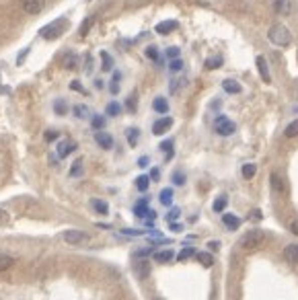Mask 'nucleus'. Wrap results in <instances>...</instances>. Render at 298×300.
<instances>
[{"label":"nucleus","instance_id":"f257e3e1","mask_svg":"<svg viewBox=\"0 0 298 300\" xmlns=\"http://www.w3.org/2000/svg\"><path fill=\"white\" fill-rule=\"evenodd\" d=\"M267 39L271 41L273 46L286 48V46L292 44V33H290V29H288L284 23H275V25L267 31Z\"/></svg>","mask_w":298,"mask_h":300},{"label":"nucleus","instance_id":"f03ea898","mask_svg":"<svg viewBox=\"0 0 298 300\" xmlns=\"http://www.w3.org/2000/svg\"><path fill=\"white\" fill-rule=\"evenodd\" d=\"M263 241H265V232L259 230V228H251V230H247L243 234L239 243H241V247L245 251H255V249H259L263 245Z\"/></svg>","mask_w":298,"mask_h":300},{"label":"nucleus","instance_id":"7ed1b4c3","mask_svg":"<svg viewBox=\"0 0 298 300\" xmlns=\"http://www.w3.org/2000/svg\"><path fill=\"white\" fill-rule=\"evenodd\" d=\"M68 19H56V21H52V23L50 25H46L44 29H41L39 31V35L41 37H44V39H48V41H54V39H58L60 35H64V31H66L68 29Z\"/></svg>","mask_w":298,"mask_h":300},{"label":"nucleus","instance_id":"20e7f679","mask_svg":"<svg viewBox=\"0 0 298 300\" xmlns=\"http://www.w3.org/2000/svg\"><path fill=\"white\" fill-rule=\"evenodd\" d=\"M214 132L218 136H232L237 132V123L232 119H228L226 115H220V117L214 119Z\"/></svg>","mask_w":298,"mask_h":300},{"label":"nucleus","instance_id":"39448f33","mask_svg":"<svg viewBox=\"0 0 298 300\" xmlns=\"http://www.w3.org/2000/svg\"><path fill=\"white\" fill-rule=\"evenodd\" d=\"M62 239L68 245H82V243H87L91 237H89V232H82V230H66L62 234Z\"/></svg>","mask_w":298,"mask_h":300},{"label":"nucleus","instance_id":"423d86ee","mask_svg":"<svg viewBox=\"0 0 298 300\" xmlns=\"http://www.w3.org/2000/svg\"><path fill=\"white\" fill-rule=\"evenodd\" d=\"M132 271H134V275L138 277V280H146V277L151 275V271H153L151 261H148V259H136L132 263Z\"/></svg>","mask_w":298,"mask_h":300},{"label":"nucleus","instance_id":"0eeeda50","mask_svg":"<svg viewBox=\"0 0 298 300\" xmlns=\"http://www.w3.org/2000/svg\"><path fill=\"white\" fill-rule=\"evenodd\" d=\"M76 150V144L72 142V140H60L58 144H56V155H58V159H66L70 153H74Z\"/></svg>","mask_w":298,"mask_h":300},{"label":"nucleus","instance_id":"6e6552de","mask_svg":"<svg viewBox=\"0 0 298 300\" xmlns=\"http://www.w3.org/2000/svg\"><path fill=\"white\" fill-rule=\"evenodd\" d=\"M95 142H97L103 150H111V148H113V136H111L109 132L97 130V134H95Z\"/></svg>","mask_w":298,"mask_h":300},{"label":"nucleus","instance_id":"1a4fd4ad","mask_svg":"<svg viewBox=\"0 0 298 300\" xmlns=\"http://www.w3.org/2000/svg\"><path fill=\"white\" fill-rule=\"evenodd\" d=\"M171 125H173V117L165 115L163 119H159V121L153 123V134H155V136H161V134H165L167 130H171Z\"/></svg>","mask_w":298,"mask_h":300},{"label":"nucleus","instance_id":"9d476101","mask_svg":"<svg viewBox=\"0 0 298 300\" xmlns=\"http://www.w3.org/2000/svg\"><path fill=\"white\" fill-rule=\"evenodd\" d=\"M44 7H46V0H23V9L29 15L41 13V11H44Z\"/></svg>","mask_w":298,"mask_h":300},{"label":"nucleus","instance_id":"9b49d317","mask_svg":"<svg viewBox=\"0 0 298 300\" xmlns=\"http://www.w3.org/2000/svg\"><path fill=\"white\" fill-rule=\"evenodd\" d=\"M255 64H257V70H259V74H261V78H263V82H271V74H269V66H267V60L263 58V56H257L255 58Z\"/></svg>","mask_w":298,"mask_h":300},{"label":"nucleus","instance_id":"f8f14e48","mask_svg":"<svg viewBox=\"0 0 298 300\" xmlns=\"http://www.w3.org/2000/svg\"><path fill=\"white\" fill-rule=\"evenodd\" d=\"M269 181H271V189L275 191V194H286V181L280 173H271Z\"/></svg>","mask_w":298,"mask_h":300},{"label":"nucleus","instance_id":"ddd939ff","mask_svg":"<svg viewBox=\"0 0 298 300\" xmlns=\"http://www.w3.org/2000/svg\"><path fill=\"white\" fill-rule=\"evenodd\" d=\"M177 27H179L177 21H175V19H169V21H163V23H159L155 29H157L159 35H169L171 31H175Z\"/></svg>","mask_w":298,"mask_h":300},{"label":"nucleus","instance_id":"4468645a","mask_svg":"<svg viewBox=\"0 0 298 300\" xmlns=\"http://www.w3.org/2000/svg\"><path fill=\"white\" fill-rule=\"evenodd\" d=\"M222 89L228 93V95H239L241 91H243V87L235 80V78H226V80H222Z\"/></svg>","mask_w":298,"mask_h":300},{"label":"nucleus","instance_id":"2eb2a0df","mask_svg":"<svg viewBox=\"0 0 298 300\" xmlns=\"http://www.w3.org/2000/svg\"><path fill=\"white\" fill-rule=\"evenodd\" d=\"M222 224L228 230H237L241 226V220H239V216H235V214H224V216H222Z\"/></svg>","mask_w":298,"mask_h":300},{"label":"nucleus","instance_id":"dca6fc26","mask_svg":"<svg viewBox=\"0 0 298 300\" xmlns=\"http://www.w3.org/2000/svg\"><path fill=\"white\" fill-rule=\"evenodd\" d=\"M82 173H84V161H82V159H76V161L72 163L70 171H68V175H70L72 179H78V177H82Z\"/></svg>","mask_w":298,"mask_h":300},{"label":"nucleus","instance_id":"f3484780","mask_svg":"<svg viewBox=\"0 0 298 300\" xmlns=\"http://www.w3.org/2000/svg\"><path fill=\"white\" fill-rule=\"evenodd\" d=\"M91 208H93V212H97V214H101V216H105V214H109V204L105 202V200H91Z\"/></svg>","mask_w":298,"mask_h":300},{"label":"nucleus","instance_id":"a211bd4d","mask_svg":"<svg viewBox=\"0 0 298 300\" xmlns=\"http://www.w3.org/2000/svg\"><path fill=\"white\" fill-rule=\"evenodd\" d=\"M284 259L288 263H296L298 265V245H288L284 249Z\"/></svg>","mask_w":298,"mask_h":300},{"label":"nucleus","instance_id":"6ab92c4d","mask_svg":"<svg viewBox=\"0 0 298 300\" xmlns=\"http://www.w3.org/2000/svg\"><path fill=\"white\" fill-rule=\"evenodd\" d=\"M153 109H155L157 113H161V115H165V113L169 111V101H167L165 97H157V99L153 101Z\"/></svg>","mask_w":298,"mask_h":300},{"label":"nucleus","instance_id":"aec40b11","mask_svg":"<svg viewBox=\"0 0 298 300\" xmlns=\"http://www.w3.org/2000/svg\"><path fill=\"white\" fill-rule=\"evenodd\" d=\"M148 212H151V208H148V202H146V200H140V202L134 206V216H138V218H146Z\"/></svg>","mask_w":298,"mask_h":300},{"label":"nucleus","instance_id":"412c9836","mask_svg":"<svg viewBox=\"0 0 298 300\" xmlns=\"http://www.w3.org/2000/svg\"><path fill=\"white\" fill-rule=\"evenodd\" d=\"M187 84V80L185 78H171V82H169V93L171 95H177L183 87Z\"/></svg>","mask_w":298,"mask_h":300},{"label":"nucleus","instance_id":"4be33fe9","mask_svg":"<svg viewBox=\"0 0 298 300\" xmlns=\"http://www.w3.org/2000/svg\"><path fill=\"white\" fill-rule=\"evenodd\" d=\"M175 257V253L171 251V249H167V251H159L157 255H155V259L159 261V263H167V261H171Z\"/></svg>","mask_w":298,"mask_h":300},{"label":"nucleus","instance_id":"5701e85b","mask_svg":"<svg viewBox=\"0 0 298 300\" xmlns=\"http://www.w3.org/2000/svg\"><path fill=\"white\" fill-rule=\"evenodd\" d=\"M15 265V259L11 255H5V253H0V271H7Z\"/></svg>","mask_w":298,"mask_h":300},{"label":"nucleus","instance_id":"b1692460","mask_svg":"<svg viewBox=\"0 0 298 300\" xmlns=\"http://www.w3.org/2000/svg\"><path fill=\"white\" fill-rule=\"evenodd\" d=\"M275 13L280 15H290V0H275Z\"/></svg>","mask_w":298,"mask_h":300},{"label":"nucleus","instance_id":"393cba45","mask_svg":"<svg viewBox=\"0 0 298 300\" xmlns=\"http://www.w3.org/2000/svg\"><path fill=\"white\" fill-rule=\"evenodd\" d=\"M196 257H198V261L204 267H212V265H214V257H212L210 253H196Z\"/></svg>","mask_w":298,"mask_h":300},{"label":"nucleus","instance_id":"a878e982","mask_svg":"<svg viewBox=\"0 0 298 300\" xmlns=\"http://www.w3.org/2000/svg\"><path fill=\"white\" fill-rule=\"evenodd\" d=\"M241 173H243V177H245V179H253V177H255V173H257V167H255L253 163H247V165H243Z\"/></svg>","mask_w":298,"mask_h":300},{"label":"nucleus","instance_id":"bb28decb","mask_svg":"<svg viewBox=\"0 0 298 300\" xmlns=\"http://www.w3.org/2000/svg\"><path fill=\"white\" fill-rule=\"evenodd\" d=\"M159 200H161L163 206H171V204H173V189H163L161 196H159Z\"/></svg>","mask_w":298,"mask_h":300},{"label":"nucleus","instance_id":"cd10ccee","mask_svg":"<svg viewBox=\"0 0 298 300\" xmlns=\"http://www.w3.org/2000/svg\"><path fill=\"white\" fill-rule=\"evenodd\" d=\"M136 187H138V191H148V187H151V177L148 175H140L138 179H136Z\"/></svg>","mask_w":298,"mask_h":300},{"label":"nucleus","instance_id":"c85d7f7f","mask_svg":"<svg viewBox=\"0 0 298 300\" xmlns=\"http://www.w3.org/2000/svg\"><path fill=\"white\" fill-rule=\"evenodd\" d=\"M222 66V58L220 56H214V58H208L206 60V68L208 70H216V68H220Z\"/></svg>","mask_w":298,"mask_h":300},{"label":"nucleus","instance_id":"c756f323","mask_svg":"<svg viewBox=\"0 0 298 300\" xmlns=\"http://www.w3.org/2000/svg\"><path fill=\"white\" fill-rule=\"evenodd\" d=\"M125 136H127V142H130V146H136V142H138V138H140V130H138V127H130V130L125 132Z\"/></svg>","mask_w":298,"mask_h":300},{"label":"nucleus","instance_id":"7c9ffc66","mask_svg":"<svg viewBox=\"0 0 298 300\" xmlns=\"http://www.w3.org/2000/svg\"><path fill=\"white\" fill-rule=\"evenodd\" d=\"M93 23H95V19H93V17H87V19L82 21V25H80V31H78V33H80L82 37H84V35H89V31H91V25H93Z\"/></svg>","mask_w":298,"mask_h":300},{"label":"nucleus","instance_id":"2f4dec72","mask_svg":"<svg viewBox=\"0 0 298 300\" xmlns=\"http://www.w3.org/2000/svg\"><path fill=\"white\" fill-rule=\"evenodd\" d=\"M105 111H107V115L115 117V115H119V111H121V105H119V103H115V101H111L107 107H105Z\"/></svg>","mask_w":298,"mask_h":300},{"label":"nucleus","instance_id":"473e14b6","mask_svg":"<svg viewBox=\"0 0 298 300\" xmlns=\"http://www.w3.org/2000/svg\"><path fill=\"white\" fill-rule=\"evenodd\" d=\"M196 253H198V251H196L194 247H185L177 257H179V261H187L189 257H196Z\"/></svg>","mask_w":298,"mask_h":300},{"label":"nucleus","instance_id":"72a5a7b5","mask_svg":"<svg viewBox=\"0 0 298 300\" xmlns=\"http://www.w3.org/2000/svg\"><path fill=\"white\" fill-rule=\"evenodd\" d=\"M226 204H228V198L226 196H218L214 200V206H212V208H214V212H222L226 208Z\"/></svg>","mask_w":298,"mask_h":300},{"label":"nucleus","instance_id":"f704fd0d","mask_svg":"<svg viewBox=\"0 0 298 300\" xmlns=\"http://www.w3.org/2000/svg\"><path fill=\"white\" fill-rule=\"evenodd\" d=\"M101 58H103V70H105V72H109V70L113 68V60H111V56H109L107 52H101Z\"/></svg>","mask_w":298,"mask_h":300},{"label":"nucleus","instance_id":"c9c22d12","mask_svg":"<svg viewBox=\"0 0 298 300\" xmlns=\"http://www.w3.org/2000/svg\"><path fill=\"white\" fill-rule=\"evenodd\" d=\"M284 136L286 138H294V136H298V119L296 121H292L286 130H284Z\"/></svg>","mask_w":298,"mask_h":300},{"label":"nucleus","instance_id":"e433bc0d","mask_svg":"<svg viewBox=\"0 0 298 300\" xmlns=\"http://www.w3.org/2000/svg\"><path fill=\"white\" fill-rule=\"evenodd\" d=\"M161 150H163V153H167V159H171L173 157V140L161 142Z\"/></svg>","mask_w":298,"mask_h":300},{"label":"nucleus","instance_id":"4c0bfd02","mask_svg":"<svg viewBox=\"0 0 298 300\" xmlns=\"http://www.w3.org/2000/svg\"><path fill=\"white\" fill-rule=\"evenodd\" d=\"M169 70H171V72H181L183 70V60L181 58H173L171 64H169Z\"/></svg>","mask_w":298,"mask_h":300},{"label":"nucleus","instance_id":"58836bf2","mask_svg":"<svg viewBox=\"0 0 298 300\" xmlns=\"http://www.w3.org/2000/svg\"><path fill=\"white\" fill-rule=\"evenodd\" d=\"M74 115L78 117V119H84V117H89V109L84 105H76L74 107Z\"/></svg>","mask_w":298,"mask_h":300},{"label":"nucleus","instance_id":"ea45409f","mask_svg":"<svg viewBox=\"0 0 298 300\" xmlns=\"http://www.w3.org/2000/svg\"><path fill=\"white\" fill-rule=\"evenodd\" d=\"M119 78H121V74L119 72H113V80H111V95H117V91H119Z\"/></svg>","mask_w":298,"mask_h":300},{"label":"nucleus","instance_id":"a19ab883","mask_svg":"<svg viewBox=\"0 0 298 300\" xmlns=\"http://www.w3.org/2000/svg\"><path fill=\"white\" fill-rule=\"evenodd\" d=\"M54 107H56V113H58V115H66V111H68V109H66V105H64V101H62V99H58V101L54 103Z\"/></svg>","mask_w":298,"mask_h":300},{"label":"nucleus","instance_id":"79ce46f5","mask_svg":"<svg viewBox=\"0 0 298 300\" xmlns=\"http://www.w3.org/2000/svg\"><path fill=\"white\" fill-rule=\"evenodd\" d=\"M64 60H66V62H64V66H66V68H70V70H72V68L76 66V56H74L72 52H70L66 58H64Z\"/></svg>","mask_w":298,"mask_h":300},{"label":"nucleus","instance_id":"37998d69","mask_svg":"<svg viewBox=\"0 0 298 300\" xmlns=\"http://www.w3.org/2000/svg\"><path fill=\"white\" fill-rule=\"evenodd\" d=\"M185 181H187L185 175L179 173V171H175V173H173V183H175V185H185Z\"/></svg>","mask_w":298,"mask_h":300},{"label":"nucleus","instance_id":"c03bdc74","mask_svg":"<svg viewBox=\"0 0 298 300\" xmlns=\"http://www.w3.org/2000/svg\"><path fill=\"white\" fill-rule=\"evenodd\" d=\"M146 58H151V60H159V50L155 48V46H151V48H146Z\"/></svg>","mask_w":298,"mask_h":300},{"label":"nucleus","instance_id":"a18cd8bd","mask_svg":"<svg viewBox=\"0 0 298 300\" xmlns=\"http://www.w3.org/2000/svg\"><path fill=\"white\" fill-rule=\"evenodd\" d=\"M179 216H181V210H179V208H173L171 212L167 214V220H169V222H173V220H177Z\"/></svg>","mask_w":298,"mask_h":300},{"label":"nucleus","instance_id":"49530a36","mask_svg":"<svg viewBox=\"0 0 298 300\" xmlns=\"http://www.w3.org/2000/svg\"><path fill=\"white\" fill-rule=\"evenodd\" d=\"M103 125H105V117H101V115H95V117H93V127H95V130H101Z\"/></svg>","mask_w":298,"mask_h":300},{"label":"nucleus","instance_id":"de8ad7c7","mask_svg":"<svg viewBox=\"0 0 298 300\" xmlns=\"http://www.w3.org/2000/svg\"><path fill=\"white\" fill-rule=\"evenodd\" d=\"M165 56L171 58V60H173V58H179V48H169V50L165 52Z\"/></svg>","mask_w":298,"mask_h":300},{"label":"nucleus","instance_id":"09e8293b","mask_svg":"<svg viewBox=\"0 0 298 300\" xmlns=\"http://www.w3.org/2000/svg\"><path fill=\"white\" fill-rule=\"evenodd\" d=\"M151 253H153V247H146V249H138L134 255H136V257H148Z\"/></svg>","mask_w":298,"mask_h":300},{"label":"nucleus","instance_id":"8fccbe9b","mask_svg":"<svg viewBox=\"0 0 298 300\" xmlns=\"http://www.w3.org/2000/svg\"><path fill=\"white\" fill-rule=\"evenodd\" d=\"M136 101H138V99H136V93H134V97H130V99H127V107H130L132 111L136 109Z\"/></svg>","mask_w":298,"mask_h":300},{"label":"nucleus","instance_id":"3c124183","mask_svg":"<svg viewBox=\"0 0 298 300\" xmlns=\"http://www.w3.org/2000/svg\"><path fill=\"white\" fill-rule=\"evenodd\" d=\"M151 179H153V181H159V179H161V171H159V169H153V171H151Z\"/></svg>","mask_w":298,"mask_h":300},{"label":"nucleus","instance_id":"603ef678","mask_svg":"<svg viewBox=\"0 0 298 300\" xmlns=\"http://www.w3.org/2000/svg\"><path fill=\"white\" fill-rule=\"evenodd\" d=\"M208 249H210V251H218V249H220V243H218V241H210V243H208Z\"/></svg>","mask_w":298,"mask_h":300},{"label":"nucleus","instance_id":"864d4df0","mask_svg":"<svg viewBox=\"0 0 298 300\" xmlns=\"http://www.w3.org/2000/svg\"><path fill=\"white\" fill-rule=\"evenodd\" d=\"M169 228H171V230H173V232H181V230H183V226H181V224H179V222H175V220H173V222H171V226H169Z\"/></svg>","mask_w":298,"mask_h":300},{"label":"nucleus","instance_id":"5fc2aeb1","mask_svg":"<svg viewBox=\"0 0 298 300\" xmlns=\"http://www.w3.org/2000/svg\"><path fill=\"white\" fill-rule=\"evenodd\" d=\"M148 161H151L148 157H140V159H138V167H142V169H144V167H148Z\"/></svg>","mask_w":298,"mask_h":300},{"label":"nucleus","instance_id":"6e6d98bb","mask_svg":"<svg viewBox=\"0 0 298 300\" xmlns=\"http://www.w3.org/2000/svg\"><path fill=\"white\" fill-rule=\"evenodd\" d=\"M290 232H294L296 237H298V220H294V222L290 224Z\"/></svg>","mask_w":298,"mask_h":300},{"label":"nucleus","instance_id":"4d7b16f0","mask_svg":"<svg viewBox=\"0 0 298 300\" xmlns=\"http://www.w3.org/2000/svg\"><path fill=\"white\" fill-rule=\"evenodd\" d=\"M7 220H9V216H7V214H5L3 210H0V226H3V224H7Z\"/></svg>","mask_w":298,"mask_h":300},{"label":"nucleus","instance_id":"13d9d810","mask_svg":"<svg viewBox=\"0 0 298 300\" xmlns=\"http://www.w3.org/2000/svg\"><path fill=\"white\" fill-rule=\"evenodd\" d=\"M292 95L298 99V78H296V80H294V84H292Z\"/></svg>","mask_w":298,"mask_h":300},{"label":"nucleus","instance_id":"bf43d9fd","mask_svg":"<svg viewBox=\"0 0 298 300\" xmlns=\"http://www.w3.org/2000/svg\"><path fill=\"white\" fill-rule=\"evenodd\" d=\"M123 234H132V237H138V234H142V230H123Z\"/></svg>","mask_w":298,"mask_h":300},{"label":"nucleus","instance_id":"052dcab7","mask_svg":"<svg viewBox=\"0 0 298 300\" xmlns=\"http://www.w3.org/2000/svg\"><path fill=\"white\" fill-rule=\"evenodd\" d=\"M56 138H58L56 132H46V140H56Z\"/></svg>","mask_w":298,"mask_h":300},{"label":"nucleus","instance_id":"680f3d73","mask_svg":"<svg viewBox=\"0 0 298 300\" xmlns=\"http://www.w3.org/2000/svg\"><path fill=\"white\" fill-rule=\"evenodd\" d=\"M72 89H74V91H80V93H84V89L80 87V84H78V82H72ZM84 95H87V93H84Z\"/></svg>","mask_w":298,"mask_h":300},{"label":"nucleus","instance_id":"e2e57ef3","mask_svg":"<svg viewBox=\"0 0 298 300\" xmlns=\"http://www.w3.org/2000/svg\"><path fill=\"white\" fill-rule=\"evenodd\" d=\"M292 111H294V113H298V107H294V109H292Z\"/></svg>","mask_w":298,"mask_h":300}]
</instances>
